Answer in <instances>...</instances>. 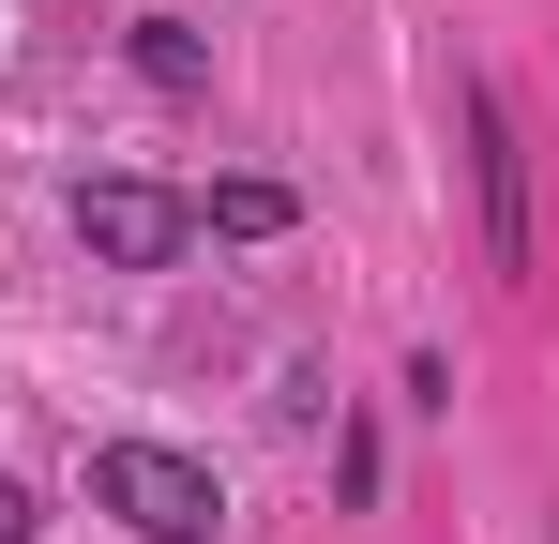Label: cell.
Instances as JSON below:
<instances>
[{
    "label": "cell",
    "instance_id": "cell-1",
    "mask_svg": "<svg viewBox=\"0 0 559 544\" xmlns=\"http://www.w3.org/2000/svg\"><path fill=\"white\" fill-rule=\"evenodd\" d=\"M92 515H121L136 544H212L227 530V484H212L182 439H106L92 453Z\"/></svg>",
    "mask_w": 559,
    "mask_h": 544
},
{
    "label": "cell",
    "instance_id": "cell-2",
    "mask_svg": "<svg viewBox=\"0 0 559 544\" xmlns=\"http://www.w3.org/2000/svg\"><path fill=\"white\" fill-rule=\"evenodd\" d=\"M76 243H92L106 272H167V258L197 243V197H167V181H121V167H106V181H76Z\"/></svg>",
    "mask_w": 559,
    "mask_h": 544
},
{
    "label": "cell",
    "instance_id": "cell-4",
    "mask_svg": "<svg viewBox=\"0 0 559 544\" xmlns=\"http://www.w3.org/2000/svg\"><path fill=\"white\" fill-rule=\"evenodd\" d=\"M197 227H212V243H287V227H302V197L258 181V167H227L212 197H197Z\"/></svg>",
    "mask_w": 559,
    "mask_h": 544
},
{
    "label": "cell",
    "instance_id": "cell-6",
    "mask_svg": "<svg viewBox=\"0 0 559 544\" xmlns=\"http://www.w3.org/2000/svg\"><path fill=\"white\" fill-rule=\"evenodd\" d=\"M0 544H31V484H0Z\"/></svg>",
    "mask_w": 559,
    "mask_h": 544
},
{
    "label": "cell",
    "instance_id": "cell-5",
    "mask_svg": "<svg viewBox=\"0 0 559 544\" xmlns=\"http://www.w3.org/2000/svg\"><path fill=\"white\" fill-rule=\"evenodd\" d=\"M136 76H152V91H182V106H197V91H212V46H197L182 15H136Z\"/></svg>",
    "mask_w": 559,
    "mask_h": 544
},
{
    "label": "cell",
    "instance_id": "cell-3",
    "mask_svg": "<svg viewBox=\"0 0 559 544\" xmlns=\"http://www.w3.org/2000/svg\"><path fill=\"white\" fill-rule=\"evenodd\" d=\"M468 197H484V272H530V152L499 76H468Z\"/></svg>",
    "mask_w": 559,
    "mask_h": 544
}]
</instances>
